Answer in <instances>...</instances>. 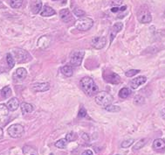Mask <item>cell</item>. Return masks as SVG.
Segmentation results:
<instances>
[{"label": "cell", "instance_id": "1f68e13d", "mask_svg": "<svg viewBox=\"0 0 165 155\" xmlns=\"http://www.w3.org/2000/svg\"><path fill=\"white\" fill-rule=\"evenodd\" d=\"M135 104H138V105H140V104H144V97H142V96H136L135 97Z\"/></svg>", "mask_w": 165, "mask_h": 155}, {"label": "cell", "instance_id": "8992f818", "mask_svg": "<svg viewBox=\"0 0 165 155\" xmlns=\"http://www.w3.org/2000/svg\"><path fill=\"white\" fill-rule=\"evenodd\" d=\"M103 78L105 79V81L109 82V83H112V84H117L121 82V77L112 71H105L104 74H103Z\"/></svg>", "mask_w": 165, "mask_h": 155}, {"label": "cell", "instance_id": "74e56055", "mask_svg": "<svg viewBox=\"0 0 165 155\" xmlns=\"http://www.w3.org/2000/svg\"><path fill=\"white\" fill-rule=\"evenodd\" d=\"M111 11L112 12H117V11H119V7H112Z\"/></svg>", "mask_w": 165, "mask_h": 155}, {"label": "cell", "instance_id": "ba28073f", "mask_svg": "<svg viewBox=\"0 0 165 155\" xmlns=\"http://www.w3.org/2000/svg\"><path fill=\"white\" fill-rule=\"evenodd\" d=\"M13 53H14V56H15V58L14 57L13 58H14V60L16 59L18 62H25L30 57L29 54L23 49H16V50H14Z\"/></svg>", "mask_w": 165, "mask_h": 155}, {"label": "cell", "instance_id": "9a60e30c", "mask_svg": "<svg viewBox=\"0 0 165 155\" xmlns=\"http://www.w3.org/2000/svg\"><path fill=\"white\" fill-rule=\"evenodd\" d=\"M20 106V102H19V100L16 98V97H13V98H11L10 100L8 101V103L6 104V107H7V109L10 110V111H14V110H16Z\"/></svg>", "mask_w": 165, "mask_h": 155}, {"label": "cell", "instance_id": "277c9868", "mask_svg": "<svg viewBox=\"0 0 165 155\" xmlns=\"http://www.w3.org/2000/svg\"><path fill=\"white\" fill-rule=\"evenodd\" d=\"M93 25H94V20L90 19V18L84 17V18H81V19H80V20L76 21L75 27L80 31H84L85 32V31H88L89 29H91Z\"/></svg>", "mask_w": 165, "mask_h": 155}, {"label": "cell", "instance_id": "b9f144b4", "mask_svg": "<svg viewBox=\"0 0 165 155\" xmlns=\"http://www.w3.org/2000/svg\"><path fill=\"white\" fill-rule=\"evenodd\" d=\"M116 155H119V154H116Z\"/></svg>", "mask_w": 165, "mask_h": 155}, {"label": "cell", "instance_id": "d6986e66", "mask_svg": "<svg viewBox=\"0 0 165 155\" xmlns=\"http://www.w3.org/2000/svg\"><path fill=\"white\" fill-rule=\"evenodd\" d=\"M42 9V2L41 0H36L32 5V12L33 14H37L40 12V11Z\"/></svg>", "mask_w": 165, "mask_h": 155}, {"label": "cell", "instance_id": "ab89813d", "mask_svg": "<svg viewBox=\"0 0 165 155\" xmlns=\"http://www.w3.org/2000/svg\"><path fill=\"white\" fill-rule=\"evenodd\" d=\"M2 136H3V130L0 128V138H2Z\"/></svg>", "mask_w": 165, "mask_h": 155}, {"label": "cell", "instance_id": "60d3db41", "mask_svg": "<svg viewBox=\"0 0 165 155\" xmlns=\"http://www.w3.org/2000/svg\"><path fill=\"white\" fill-rule=\"evenodd\" d=\"M53 1H56V0H53Z\"/></svg>", "mask_w": 165, "mask_h": 155}, {"label": "cell", "instance_id": "2e32d148", "mask_svg": "<svg viewBox=\"0 0 165 155\" xmlns=\"http://www.w3.org/2000/svg\"><path fill=\"white\" fill-rule=\"evenodd\" d=\"M56 13V11L53 10L52 7L47 6V5H45L41 11H40V15L43 16V17H50V16H52Z\"/></svg>", "mask_w": 165, "mask_h": 155}, {"label": "cell", "instance_id": "8fae6325", "mask_svg": "<svg viewBox=\"0 0 165 155\" xmlns=\"http://www.w3.org/2000/svg\"><path fill=\"white\" fill-rule=\"evenodd\" d=\"M26 76H27L26 69L24 68H19L18 69H16L12 76L15 81H22L26 77Z\"/></svg>", "mask_w": 165, "mask_h": 155}, {"label": "cell", "instance_id": "7bdbcfd3", "mask_svg": "<svg viewBox=\"0 0 165 155\" xmlns=\"http://www.w3.org/2000/svg\"><path fill=\"white\" fill-rule=\"evenodd\" d=\"M32 155H33V154H32Z\"/></svg>", "mask_w": 165, "mask_h": 155}, {"label": "cell", "instance_id": "8d00e7d4", "mask_svg": "<svg viewBox=\"0 0 165 155\" xmlns=\"http://www.w3.org/2000/svg\"><path fill=\"white\" fill-rule=\"evenodd\" d=\"M161 116L163 117V119H164L165 120V108H164V109L162 110V111H161Z\"/></svg>", "mask_w": 165, "mask_h": 155}, {"label": "cell", "instance_id": "9c48e42d", "mask_svg": "<svg viewBox=\"0 0 165 155\" xmlns=\"http://www.w3.org/2000/svg\"><path fill=\"white\" fill-rule=\"evenodd\" d=\"M106 43H107V39L105 37H94L92 39L91 41L92 46L96 49L103 48Z\"/></svg>", "mask_w": 165, "mask_h": 155}, {"label": "cell", "instance_id": "5bb4252c", "mask_svg": "<svg viewBox=\"0 0 165 155\" xmlns=\"http://www.w3.org/2000/svg\"><path fill=\"white\" fill-rule=\"evenodd\" d=\"M146 81H147V78H146L145 76H138V77L135 78V79H133V80L131 81L130 86H131L132 88L136 89V88H137L139 86H141V85H142L143 83H145Z\"/></svg>", "mask_w": 165, "mask_h": 155}, {"label": "cell", "instance_id": "52a82bcc", "mask_svg": "<svg viewBox=\"0 0 165 155\" xmlns=\"http://www.w3.org/2000/svg\"><path fill=\"white\" fill-rule=\"evenodd\" d=\"M84 54H85V53L83 51H76V52L73 53V54L71 56V60H70L71 64L74 66H76V67L80 66L83 57H84Z\"/></svg>", "mask_w": 165, "mask_h": 155}, {"label": "cell", "instance_id": "d590c367", "mask_svg": "<svg viewBox=\"0 0 165 155\" xmlns=\"http://www.w3.org/2000/svg\"><path fill=\"white\" fill-rule=\"evenodd\" d=\"M81 155H94L93 154V152L91 151V150H86V151H84Z\"/></svg>", "mask_w": 165, "mask_h": 155}, {"label": "cell", "instance_id": "5b68a950", "mask_svg": "<svg viewBox=\"0 0 165 155\" xmlns=\"http://www.w3.org/2000/svg\"><path fill=\"white\" fill-rule=\"evenodd\" d=\"M8 133L11 138H20L24 134V127L19 124L12 125L8 128Z\"/></svg>", "mask_w": 165, "mask_h": 155}, {"label": "cell", "instance_id": "4316f807", "mask_svg": "<svg viewBox=\"0 0 165 155\" xmlns=\"http://www.w3.org/2000/svg\"><path fill=\"white\" fill-rule=\"evenodd\" d=\"M6 60H7V63H8V65H9L10 68H13L14 67V65H15V60H14L11 54H7V55H6Z\"/></svg>", "mask_w": 165, "mask_h": 155}, {"label": "cell", "instance_id": "ac0fdd59", "mask_svg": "<svg viewBox=\"0 0 165 155\" xmlns=\"http://www.w3.org/2000/svg\"><path fill=\"white\" fill-rule=\"evenodd\" d=\"M153 148L156 151H162L165 148V142L162 138H157L153 142Z\"/></svg>", "mask_w": 165, "mask_h": 155}, {"label": "cell", "instance_id": "603a6c76", "mask_svg": "<svg viewBox=\"0 0 165 155\" xmlns=\"http://www.w3.org/2000/svg\"><path fill=\"white\" fill-rule=\"evenodd\" d=\"M0 94H1L2 97L8 98L11 95V89H10V88L9 86H5V87H4L2 88Z\"/></svg>", "mask_w": 165, "mask_h": 155}, {"label": "cell", "instance_id": "836d02e7", "mask_svg": "<svg viewBox=\"0 0 165 155\" xmlns=\"http://www.w3.org/2000/svg\"><path fill=\"white\" fill-rule=\"evenodd\" d=\"M87 116V110L84 107H81L79 110V116L80 117H85Z\"/></svg>", "mask_w": 165, "mask_h": 155}, {"label": "cell", "instance_id": "f35d334b", "mask_svg": "<svg viewBox=\"0 0 165 155\" xmlns=\"http://www.w3.org/2000/svg\"><path fill=\"white\" fill-rule=\"evenodd\" d=\"M127 9V5H122V7H119V11H124Z\"/></svg>", "mask_w": 165, "mask_h": 155}, {"label": "cell", "instance_id": "484cf974", "mask_svg": "<svg viewBox=\"0 0 165 155\" xmlns=\"http://www.w3.org/2000/svg\"><path fill=\"white\" fill-rule=\"evenodd\" d=\"M23 5V0H10V6L12 8H20Z\"/></svg>", "mask_w": 165, "mask_h": 155}, {"label": "cell", "instance_id": "ffe728a7", "mask_svg": "<svg viewBox=\"0 0 165 155\" xmlns=\"http://www.w3.org/2000/svg\"><path fill=\"white\" fill-rule=\"evenodd\" d=\"M60 71H61V73H62L64 76H68V77L72 76H73V74H74L73 68H72L70 65L63 66V67L61 68V69H60Z\"/></svg>", "mask_w": 165, "mask_h": 155}, {"label": "cell", "instance_id": "f1b7e54d", "mask_svg": "<svg viewBox=\"0 0 165 155\" xmlns=\"http://www.w3.org/2000/svg\"><path fill=\"white\" fill-rule=\"evenodd\" d=\"M134 139L133 138H129V139H127L125 141H123L122 143V145L121 146L122 147V148H128V147H129V146H131V145L134 143Z\"/></svg>", "mask_w": 165, "mask_h": 155}, {"label": "cell", "instance_id": "4fadbf2b", "mask_svg": "<svg viewBox=\"0 0 165 155\" xmlns=\"http://www.w3.org/2000/svg\"><path fill=\"white\" fill-rule=\"evenodd\" d=\"M123 28V24L122 23H121V22H118V23H116L114 26H113V27H112V29L110 31V37H111V39H110V42H112L113 41V39H115V37L116 36V34L118 33H120L122 30Z\"/></svg>", "mask_w": 165, "mask_h": 155}, {"label": "cell", "instance_id": "3957f363", "mask_svg": "<svg viewBox=\"0 0 165 155\" xmlns=\"http://www.w3.org/2000/svg\"><path fill=\"white\" fill-rule=\"evenodd\" d=\"M137 19H138L139 22H141L142 24H148V23H150L152 21L151 13L148 11L147 6L143 5L139 9L138 12H137Z\"/></svg>", "mask_w": 165, "mask_h": 155}, {"label": "cell", "instance_id": "e0dca14e", "mask_svg": "<svg viewBox=\"0 0 165 155\" xmlns=\"http://www.w3.org/2000/svg\"><path fill=\"white\" fill-rule=\"evenodd\" d=\"M59 16L62 21L68 23V21L72 20V16H71V12L68 9H62L59 11Z\"/></svg>", "mask_w": 165, "mask_h": 155}, {"label": "cell", "instance_id": "6da1fadb", "mask_svg": "<svg viewBox=\"0 0 165 155\" xmlns=\"http://www.w3.org/2000/svg\"><path fill=\"white\" fill-rule=\"evenodd\" d=\"M80 86H81V88L83 89V91L89 97L95 95L99 91V88L94 82V80L88 76L82 78L80 80Z\"/></svg>", "mask_w": 165, "mask_h": 155}, {"label": "cell", "instance_id": "7c38bea8", "mask_svg": "<svg viewBox=\"0 0 165 155\" xmlns=\"http://www.w3.org/2000/svg\"><path fill=\"white\" fill-rule=\"evenodd\" d=\"M50 88V84L48 82H39V83H34L32 85V89L35 92H45L47 91Z\"/></svg>", "mask_w": 165, "mask_h": 155}, {"label": "cell", "instance_id": "cb8c5ba5", "mask_svg": "<svg viewBox=\"0 0 165 155\" xmlns=\"http://www.w3.org/2000/svg\"><path fill=\"white\" fill-rule=\"evenodd\" d=\"M77 139V134L74 132H70L66 135V140L68 142H73Z\"/></svg>", "mask_w": 165, "mask_h": 155}, {"label": "cell", "instance_id": "30bf717a", "mask_svg": "<svg viewBox=\"0 0 165 155\" xmlns=\"http://www.w3.org/2000/svg\"><path fill=\"white\" fill-rule=\"evenodd\" d=\"M9 118V110L6 105L0 104V126L4 125Z\"/></svg>", "mask_w": 165, "mask_h": 155}, {"label": "cell", "instance_id": "7a4b0ae2", "mask_svg": "<svg viewBox=\"0 0 165 155\" xmlns=\"http://www.w3.org/2000/svg\"><path fill=\"white\" fill-rule=\"evenodd\" d=\"M95 102L98 105L106 108L112 104L113 103V97L108 94L107 92H100L96 94L95 97Z\"/></svg>", "mask_w": 165, "mask_h": 155}, {"label": "cell", "instance_id": "83f0119b", "mask_svg": "<svg viewBox=\"0 0 165 155\" xmlns=\"http://www.w3.org/2000/svg\"><path fill=\"white\" fill-rule=\"evenodd\" d=\"M146 144V139L145 138H142V139H141L138 143H136L135 146H134V150H140V149H142Z\"/></svg>", "mask_w": 165, "mask_h": 155}, {"label": "cell", "instance_id": "d6a6232c", "mask_svg": "<svg viewBox=\"0 0 165 155\" xmlns=\"http://www.w3.org/2000/svg\"><path fill=\"white\" fill-rule=\"evenodd\" d=\"M74 13L76 16H78V17H83V16H85V11L80 10V9H79V8L74 9Z\"/></svg>", "mask_w": 165, "mask_h": 155}, {"label": "cell", "instance_id": "4dcf8cb0", "mask_svg": "<svg viewBox=\"0 0 165 155\" xmlns=\"http://www.w3.org/2000/svg\"><path fill=\"white\" fill-rule=\"evenodd\" d=\"M139 72H140V70H138V69H131V70H128V71H127L126 72V76H128V77H132V76L137 75Z\"/></svg>", "mask_w": 165, "mask_h": 155}, {"label": "cell", "instance_id": "44dd1931", "mask_svg": "<svg viewBox=\"0 0 165 155\" xmlns=\"http://www.w3.org/2000/svg\"><path fill=\"white\" fill-rule=\"evenodd\" d=\"M33 110V107L32 104H27V103H24L21 104V111L23 114H28L31 113Z\"/></svg>", "mask_w": 165, "mask_h": 155}, {"label": "cell", "instance_id": "e575fe53", "mask_svg": "<svg viewBox=\"0 0 165 155\" xmlns=\"http://www.w3.org/2000/svg\"><path fill=\"white\" fill-rule=\"evenodd\" d=\"M122 5V0H113L112 3H111V5H112L113 7H119V6Z\"/></svg>", "mask_w": 165, "mask_h": 155}, {"label": "cell", "instance_id": "d4e9b609", "mask_svg": "<svg viewBox=\"0 0 165 155\" xmlns=\"http://www.w3.org/2000/svg\"><path fill=\"white\" fill-rule=\"evenodd\" d=\"M67 145H68V141L66 140V138L59 139L55 143V146L58 148H60V149H64L67 146Z\"/></svg>", "mask_w": 165, "mask_h": 155}, {"label": "cell", "instance_id": "f546056e", "mask_svg": "<svg viewBox=\"0 0 165 155\" xmlns=\"http://www.w3.org/2000/svg\"><path fill=\"white\" fill-rule=\"evenodd\" d=\"M107 110V111H110V112H117V111H120L121 108L119 106H116V105H109L105 108Z\"/></svg>", "mask_w": 165, "mask_h": 155}, {"label": "cell", "instance_id": "7402d4cb", "mask_svg": "<svg viewBox=\"0 0 165 155\" xmlns=\"http://www.w3.org/2000/svg\"><path fill=\"white\" fill-rule=\"evenodd\" d=\"M131 94V90L128 88H122L120 91H119V97L122 99H125L127 97H128Z\"/></svg>", "mask_w": 165, "mask_h": 155}]
</instances>
